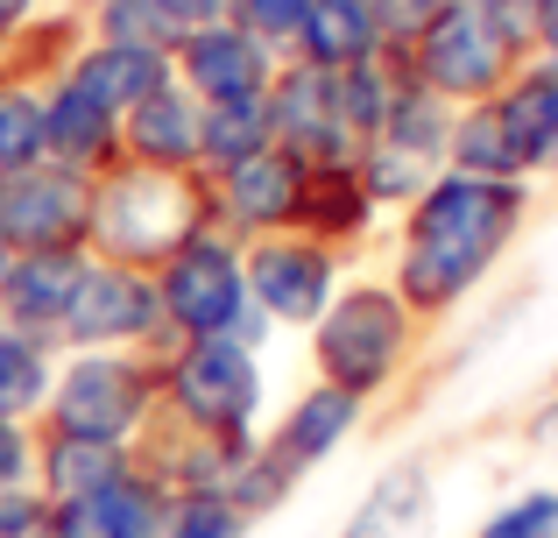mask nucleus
Returning <instances> with one entry per match:
<instances>
[{
    "label": "nucleus",
    "instance_id": "nucleus-33",
    "mask_svg": "<svg viewBox=\"0 0 558 538\" xmlns=\"http://www.w3.org/2000/svg\"><path fill=\"white\" fill-rule=\"evenodd\" d=\"M170 14H178L184 28H205V22H219V8H227V0H163Z\"/></svg>",
    "mask_w": 558,
    "mask_h": 538
},
{
    "label": "nucleus",
    "instance_id": "nucleus-5",
    "mask_svg": "<svg viewBox=\"0 0 558 538\" xmlns=\"http://www.w3.org/2000/svg\"><path fill=\"white\" fill-rule=\"evenodd\" d=\"M156 298H163V319L184 340H227L241 304H247L241 249L219 241V235H191L163 263V276H156Z\"/></svg>",
    "mask_w": 558,
    "mask_h": 538
},
{
    "label": "nucleus",
    "instance_id": "nucleus-26",
    "mask_svg": "<svg viewBox=\"0 0 558 538\" xmlns=\"http://www.w3.org/2000/svg\"><path fill=\"white\" fill-rule=\"evenodd\" d=\"M304 14H312V0H233V28H241V36H255L262 50L298 43Z\"/></svg>",
    "mask_w": 558,
    "mask_h": 538
},
{
    "label": "nucleus",
    "instance_id": "nucleus-3",
    "mask_svg": "<svg viewBox=\"0 0 558 538\" xmlns=\"http://www.w3.org/2000/svg\"><path fill=\"white\" fill-rule=\"evenodd\" d=\"M403 326H410L403 298L381 284H354L347 298H332L318 312V369H326V383L347 390V397L381 390L396 355H403Z\"/></svg>",
    "mask_w": 558,
    "mask_h": 538
},
{
    "label": "nucleus",
    "instance_id": "nucleus-6",
    "mask_svg": "<svg viewBox=\"0 0 558 538\" xmlns=\"http://www.w3.org/2000/svg\"><path fill=\"white\" fill-rule=\"evenodd\" d=\"M163 375H170L178 411L198 432H213V440H247L255 404H262V375H255V355H247V347H233V340H184Z\"/></svg>",
    "mask_w": 558,
    "mask_h": 538
},
{
    "label": "nucleus",
    "instance_id": "nucleus-8",
    "mask_svg": "<svg viewBox=\"0 0 558 538\" xmlns=\"http://www.w3.org/2000/svg\"><path fill=\"white\" fill-rule=\"evenodd\" d=\"M163 326V298H156V276L135 263H85L78 290H71V312L57 326V340L71 347H128L142 333Z\"/></svg>",
    "mask_w": 558,
    "mask_h": 538
},
{
    "label": "nucleus",
    "instance_id": "nucleus-22",
    "mask_svg": "<svg viewBox=\"0 0 558 538\" xmlns=\"http://www.w3.org/2000/svg\"><path fill=\"white\" fill-rule=\"evenodd\" d=\"M481 276H488V263H466V255H446V249H403V263H396V298H403V312H446Z\"/></svg>",
    "mask_w": 558,
    "mask_h": 538
},
{
    "label": "nucleus",
    "instance_id": "nucleus-27",
    "mask_svg": "<svg viewBox=\"0 0 558 538\" xmlns=\"http://www.w3.org/2000/svg\"><path fill=\"white\" fill-rule=\"evenodd\" d=\"M241 525H247V517L233 511L227 497H205V489H198V497H178V503H170L163 538H241Z\"/></svg>",
    "mask_w": 558,
    "mask_h": 538
},
{
    "label": "nucleus",
    "instance_id": "nucleus-32",
    "mask_svg": "<svg viewBox=\"0 0 558 538\" xmlns=\"http://www.w3.org/2000/svg\"><path fill=\"white\" fill-rule=\"evenodd\" d=\"M531 36L558 57V0H531Z\"/></svg>",
    "mask_w": 558,
    "mask_h": 538
},
{
    "label": "nucleus",
    "instance_id": "nucleus-7",
    "mask_svg": "<svg viewBox=\"0 0 558 538\" xmlns=\"http://www.w3.org/2000/svg\"><path fill=\"white\" fill-rule=\"evenodd\" d=\"M93 235V178L64 164H36V170H8L0 178V249H78Z\"/></svg>",
    "mask_w": 558,
    "mask_h": 538
},
{
    "label": "nucleus",
    "instance_id": "nucleus-2",
    "mask_svg": "<svg viewBox=\"0 0 558 538\" xmlns=\"http://www.w3.org/2000/svg\"><path fill=\"white\" fill-rule=\"evenodd\" d=\"M523 220V184H495V178H460V170H438L417 192L410 213V249H446L466 263H495L502 241Z\"/></svg>",
    "mask_w": 558,
    "mask_h": 538
},
{
    "label": "nucleus",
    "instance_id": "nucleus-15",
    "mask_svg": "<svg viewBox=\"0 0 558 538\" xmlns=\"http://www.w3.org/2000/svg\"><path fill=\"white\" fill-rule=\"evenodd\" d=\"M170 79H178V64H170L163 50H135V43H93V50L71 64V85L93 93L99 107H113V113L142 107V99L163 93Z\"/></svg>",
    "mask_w": 558,
    "mask_h": 538
},
{
    "label": "nucleus",
    "instance_id": "nucleus-13",
    "mask_svg": "<svg viewBox=\"0 0 558 538\" xmlns=\"http://www.w3.org/2000/svg\"><path fill=\"white\" fill-rule=\"evenodd\" d=\"M43 150H50V164L93 178V170H107L113 156H121V113L99 107L93 93H78V85L64 79L43 99Z\"/></svg>",
    "mask_w": 558,
    "mask_h": 538
},
{
    "label": "nucleus",
    "instance_id": "nucleus-23",
    "mask_svg": "<svg viewBox=\"0 0 558 538\" xmlns=\"http://www.w3.org/2000/svg\"><path fill=\"white\" fill-rule=\"evenodd\" d=\"M36 404H50V347L0 326V418H22Z\"/></svg>",
    "mask_w": 558,
    "mask_h": 538
},
{
    "label": "nucleus",
    "instance_id": "nucleus-9",
    "mask_svg": "<svg viewBox=\"0 0 558 538\" xmlns=\"http://www.w3.org/2000/svg\"><path fill=\"white\" fill-rule=\"evenodd\" d=\"M241 276L269 326H318L332 304V249L312 235H262L241 255Z\"/></svg>",
    "mask_w": 558,
    "mask_h": 538
},
{
    "label": "nucleus",
    "instance_id": "nucleus-29",
    "mask_svg": "<svg viewBox=\"0 0 558 538\" xmlns=\"http://www.w3.org/2000/svg\"><path fill=\"white\" fill-rule=\"evenodd\" d=\"M481 538H558V489H537V497H517L509 511H495Z\"/></svg>",
    "mask_w": 558,
    "mask_h": 538
},
{
    "label": "nucleus",
    "instance_id": "nucleus-34",
    "mask_svg": "<svg viewBox=\"0 0 558 538\" xmlns=\"http://www.w3.org/2000/svg\"><path fill=\"white\" fill-rule=\"evenodd\" d=\"M22 8H28V0H0V28H8V22H14Z\"/></svg>",
    "mask_w": 558,
    "mask_h": 538
},
{
    "label": "nucleus",
    "instance_id": "nucleus-17",
    "mask_svg": "<svg viewBox=\"0 0 558 538\" xmlns=\"http://www.w3.org/2000/svg\"><path fill=\"white\" fill-rule=\"evenodd\" d=\"M495 113H502L509 142H517L523 170L551 164V156H558V64H551V57L531 64V71H509V85L495 93Z\"/></svg>",
    "mask_w": 558,
    "mask_h": 538
},
{
    "label": "nucleus",
    "instance_id": "nucleus-12",
    "mask_svg": "<svg viewBox=\"0 0 558 538\" xmlns=\"http://www.w3.org/2000/svg\"><path fill=\"white\" fill-rule=\"evenodd\" d=\"M298 199H304V164L290 150H262L247 164L219 170V206L233 227L247 235H276V227H298Z\"/></svg>",
    "mask_w": 558,
    "mask_h": 538
},
{
    "label": "nucleus",
    "instance_id": "nucleus-30",
    "mask_svg": "<svg viewBox=\"0 0 558 538\" xmlns=\"http://www.w3.org/2000/svg\"><path fill=\"white\" fill-rule=\"evenodd\" d=\"M0 538H50V497L43 489H0Z\"/></svg>",
    "mask_w": 558,
    "mask_h": 538
},
{
    "label": "nucleus",
    "instance_id": "nucleus-28",
    "mask_svg": "<svg viewBox=\"0 0 558 538\" xmlns=\"http://www.w3.org/2000/svg\"><path fill=\"white\" fill-rule=\"evenodd\" d=\"M452 0H368V14H375V36H381V50H410V43L424 36V28L446 14Z\"/></svg>",
    "mask_w": 558,
    "mask_h": 538
},
{
    "label": "nucleus",
    "instance_id": "nucleus-24",
    "mask_svg": "<svg viewBox=\"0 0 558 538\" xmlns=\"http://www.w3.org/2000/svg\"><path fill=\"white\" fill-rule=\"evenodd\" d=\"M99 43H135V50L178 57L184 22L163 8V0H99Z\"/></svg>",
    "mask_w": 558,
    "mask_h": 538
},
{
    "label": "nucleus",
    "instance_id": "nucleus-35",
    "mask_svg": "<svg viewBox=\"0 0 558 538\" xmlns=\"http://www.w3.org/2000/svg\"><path fill=\"white\" fill-rule=\"evenodd\" d=\"M8 263H14V255H8V249H0V276H8Z\"/></svg>",
    "mask_w": 558,
    "mask_h": 538
},
{
    "label": "nucleus",
    "instance_id": "nucleus-10",
    "mask_svg": "<svg viewBox=\"0 0 558 538\" xmlns=\"http://www.w3.org/2000/svg\"><path fill=\"white\" fill-rule=\"evenodd\" d=\"M178 85L198 107H227V99H262L269 93V50L255 36H241L233 22H205V28H184L178 43Z\"/></svg>",
    "mask_w": 558,
    "mask_h": 538
},
{
    "label": "nucleus",
    "instance_id": "nucleus-21",
    "mask_svg": "<svg viewBox=\"0 0 558 538\" xmlns=\"http://www.w3.org/2000/svg\"><path fill=\"white\" fill-rule=\"evenodd\" d=\"M276 150V128H269V99H227V107H198V164L233 170L247 156Z\"/></svg>",
    "mask_w": 558,
    "mask_h": 538
},
{
    "label": "nucleus",
    "instance_id": "nucleus-1",
    "mask_svg": "<svg viewBox=\"0 0 558 538\" xmlns=\"http://www.w3.org/2000/svg\"><path fill=\"white\" fill-rule=\"evenodd\" d=\"M509 64H517V36H509L495 14L460 8L452 0L417 43H410V79L424 93H438L446 107H481L509 85Z\"/></svg>",
    "mask_w": 558,
    "mask_h": 538
},
{
    "label": "nucleus",
    "instance_id": "nucleus-19",
    "mask_svg": "<svg viewBox=\"0 0 558 538\" xmlns=\"http://www.w3.org/2000/svg\"><path fill=\"white\" fill-rule=\"evenodd\" d=\"M128 475V454L107 440H78V432H50L36 446V482L50 503H78V497H99L107 482Z\"/></svg>",
    "mask_w": 558,
    "mask_h": 538
},
{
    "label": "nucleus",
    "instance_id": "nucleus-16",
    "mask_svg": "<svg viewBox=\"0 0 558 538\" xmlns=\"http://www.w3.org/2000/svg\"><path fill=\"white\" fill-rule=\"evenodd\" d=\"M354 418H361V397H347V390L318 383L312 397H298V411L283 418V432H276L262 454H269L283 475H298V468H312V461H326L332 446L354 432Z\"/></svg>",
    "mask_w": 558,
    "mask_h": 538
},
{
    "label": "nucleus",
    "instance_id": "nucleus-14",
    "mask_svg": "<svg viewBox=\"0 0 558 538\" xmlns=\"http://www.w3.org/2000/svg\"><path fill=\"white\" fill-rule=\"evenodd\" d=\"M121 150H135L142 164H156V170L198 164V99L170 79L163 93H149L142 107L121 113Z\"/></svg>",
    "mask_w": 558,
    "mask_h": 538
},
{
    "label": "nucleus",
    "instance_id": "nucleus-4",
    "mask_svg": "<svg viewBox=\"0 0 558 538\" xmlns=\"http://www.w3.org/2000/svg\"><path fill=\"white\" fill-rule=\"evenodd\" d=\"M149 397H156V375L142 361L113 355V347H93L78 355L50 390V426L57 432H78V440H107L121 446L128 432L149 418Z\"/></svg>",
    "mask_w": 558,
    "mask_h": 538
},
{
    "label": "nucleus",
    "instance_id": "nucleus-11",
    "mask_svg": "<svg viewBox=\"0 0 558 538\" xmlns=\"http://www.w3.org/2000/svg\"><path fill=\"white\" fill-rule=\"evenodd\" d=\"M85 276V255L78 249H36V255H14L8 276H0V326L28 333V340L50 347L57 326L71 312V290Z\"/></svg>",
    "mask_w": 558,
    "mask_h": 538
},
{
    "label": "nucleus",
    "instance_id": "nucleus-18",
    "mask_svg": "<svg viewBox=\"0 0 558 538\" xmlns=\"http://www.w3.org/2000/svg\"><path fill=\"white\" fill-rule=\"evenodd\" d=\"M298 57L312 71H354V64H368V57H381L368 0H312V14H304V28H298Z\"/></svg>",
    "mask_w": 558,
    "mask_h": 538
},
{
    "label": "nucleus",
    "instance_id": "nucleus-20",
    "mask_svg": "<svg viewBox=\"0 0 558 538\" xmlns=\"http://www.w3.org/2000/svg\"><path fill=\"white\" fill-rule=\"evenodd\" d=\"M446 164L460 170V178H495V184H517V178H523V156H517V142H509V128H502V113H495V99H481V107H460V113H452Z\"/></svg>",
    "mask_w": 558,
    "mask_h": 538
},
{
    "label": "nucleus",
    "instance_id": "nucleus-31",
    "mask_svg": "<svg viewBox=\"0 0 558 538\" xmlns=\"http://www.w3.org/2000/svg\"><path fill=\"white\" fill-rule=\"evenodd\" d=\"M36 475V440L22 432V418H0V489H28Z\"/></svg>",
    "mask_w": 558,
    "mask_h": 538
},
{
    "label": "nucleus",
    "instance_id": "nucleus-25",
    "mask_svg": "<svg viewBox=\"0 0 558 538\" xmlns=\"http://www.w3.org/2000/svg\"><path fill=\"white\" fill-rule=\"evenodd\" d=\"M36 164H50V150H43V93L0 85V178L36 170Z\"/></svg>",
    "mask_w": 558,
    "mask_h": 538
}]
</instances>
